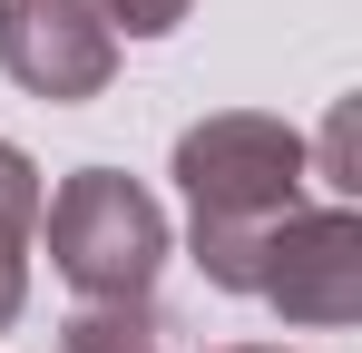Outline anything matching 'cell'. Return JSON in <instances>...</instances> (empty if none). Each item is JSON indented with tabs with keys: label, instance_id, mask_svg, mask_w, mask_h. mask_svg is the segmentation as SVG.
<instances>
[{
	"label": "cell",
	"instance_id": "obj_1",
	"mask_svg": "<svg viewBox=\"0 0 362 353\" xmlns=\"http://www.w3.org/2000/svg\"><path fill=\"white\" fill-rule=\"evenodd\" d=\"M303 138L284 118H255V108H226V118H196L177 138V186L196 206V265L206 285L226 294H255V245L264 226H284L303 206Z\"/></svg>",
	"mask_w": 362,
	"mask_h": 353
},
{
	"label": "cell",
	"instance_id": "obj_2",
	"mask_svg": "<svg viewBox=\"0 0 362 353\" xmlns=\"http://www.w3.org/2000/svg\"><path fill=\"white\" fill-rule=\"evenodd\" d=\"M49 265L78 304H147L167 265V206L118 167H78L49 196Z\"/></svg>",
	"mask_w": 362,
	"mask_h": 353
},
{
	"label": "cell",
	"instance_id": "obj_3",
	"mask_svg": "<svg viewBox=\"0 0 362 353\" xmlns=\"http://www.w3.org/2000/svg\"><path fill=\"white\" fill-rule=\"evenodd\" d=\"M255 304H274L303 334H333L362 314V216L353 206H294L255 245Z\"/></svg>",
	"mask_w": 362,
	"mask_h": 353
},
{
	"label": "cell",
	"instance_id": "obj_4",
	"mask_svg": "<svg viewBox=\"0 0 362 353\" xmlns=\"http://www.w3.org/2000/svg\"><path fill=\"white\" fill-rule=\"evenodd\" d=\"M0 69L49 99V108H78L118 79V30L88 10V0H0Z\"/></svg>",
	"mask_w": 362,
	"mask_h": 353
},
{
	"label": "cell",
	"instance_id": "obj_5",
	"mask_svg": "<svg viewBox=\"0 0 362 353\" xmlns=\"http://www.w3.org/2000/svg\"><path fill=\"white\" fill-rule=\"evenodd\" d=\"M30 216H40V167L20 157L0 176V334H10V314L30 294Z\"/></svg>",
	"mask_w": 362,
	"mask_h": 353
},
{
	"label": "cell",
	"instance_id": "obj_6",
	"mask_svg": "<svg viewBox=\"0 0 362 353\" xmlns=\"http://www.w3.org/2000/svg\"><path fill=\"white\" fill-rule=\"evenodd\" d=\"M59 353H167L147 304H78L59 324Z\"/></svg>",
	"mask_w": 362,
	"mask_h": 353
},
{
	"label": "cell",
	"instance_id": "obj_7",
	"mask_svg": "<svg viewBox=\"0 0 362 353\" xmlns=\"http://www.w3.org/2000/svg\"><path fill=\"white\" fill-rule=\"evenodd\" d=\"M88 10H98L108 30H127V40H167L186 10H196V0H88Z\"/></svg>",
	"mask_w": 362,
	"mask_h": 353
},
{
	"label": "cell",
	"instance_id": "obj_8",
	"mask_svg": "<svg viewBox=\"0 0 362 353\" xmlns=\"http://www.w3.org/2000/svg\"><path fill=\"white\" fill-rule=\"evenodd\" d=\"M10 167H20V147H10V138H0V176H10Z\"/></svg>",
	"mask_w": 362,
	"mask_h": 353
},
{
	"label": "cell",
	"instance_id": "obj_9",
	"mask_svg": "<svg viewBox=\"0 0 362 353\" xmlns=\"http://www.w3.org/2000/svg\"><path fill=\"white\" fill-rule=\"evenodd\" d=\"M226 353H274V344H226Z\"/></svg>",
	"mask_w": 362,
	"mask_h": 353
}]
</instances>
